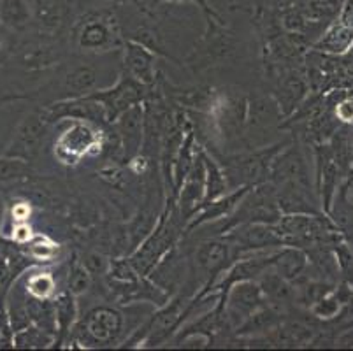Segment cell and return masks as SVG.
<instances>
[{
    "label": "cell",
    "mask_w": 353,
    "mask_h": 351,
    "mask_svg": "<svg viewBox=\"0 0 353 351\" xmlns=\"http://www.w3.org/2000/svg\"><path fill=\"white\" fill-rule=\"evenodd\" d=\"M130 317L117 305L97 304L78 318L70 332L69 344L81 348H111L123 344L130 336Z\"/></svg>",
    "instance_id": "3"
},
{
    "label": "cell",
    "mask_w": 353,
    "mask_h": 351,
    "mask_svg": "<svg viewBox=\"0 0 353 351\" xmlns=\"http://www.w3.org/2000/svg\"><path fill=\"white\" fill-rule=\"evenodd\" d=\"M50 127L51 123L46 120L43 108L41 106L35 108L34 111L25 114L23 120L18 123V127L12 132L11 139H9L4 151L0 154L34 163L35 160L39 159L41 151H43L44 139H46Z\"/></svg>",
    "instance_id": "8"
},
{
    "label": "cell",
    "mask_w": 353,
    "mask_h": 351,
    "mask_svg": "<svg viewBox=\"0 0 353 351\" xmlns=\"http://www.w3.org/2000/svg\"><path fill=\"white\" fill-rule=\"evenodd\" d=\"M336 202H343V204H346L348 208H353V162L352 166L348 167V170H346L345 178H343ZM336 202H334V204H336Z\"/></svg>",
    "instance_id": "33"
},
{
    "label": "cell",
    "mask_w": 353,
    "mask_h": 351,
    "mask_svg": "<svg viewBox=\"0 0 353 351\" xmlns=\"http://www.w3.org/2000/svg\"><path fill=\"white\" fill-rule=\"evenodd\" d=\"M288 313H283L281 309L274 308L271 304L262 305L256 309L255 313L250 314L239 327L234 330V337H259L264 334L271 332L272 328H276L281 323Z\"/></svg>",
    "instance_id": "21"
},
{
    "label": "cell",
    "mask_w": 353,
    "mask_h": 351,
    "mask_svg": "<svg viewBox=\"0 0 353 351\" xmlns=\"http://www.w3.org/2000/svg\"><path fill=\"white\" fill-rule=\"evenodd\" d=\"M0 234H2V212H0Z\"/></svg>",
    "instance_id": "41"
},
{
    "label": "cell",
    "mask_w": 353,
    "mask_h": 351,
    "mask_svg": "<svg viewBox=\"0 0 353 351\" xmlns=\"http://www.w3.org/2000/svg\"><path fill=\"white\" fill-rule=\"evenodd\" d=\"M12 234H11V241L18 246H23V244L30 243L34 239V228L28 225V221H20V223L12 225Z\"/></svg>",
    "instance_id": "34"
},
{
    "label": "cell",
    "mask_w": 353,
    "mask_h": 351,
    "mask_svg": "<svg viewBox=\"0 0 353 351\" xmlns=\"http://www.w3.org/2000/svg\"><path fill=\"white\" fill-rule=\"evenodd\" d=\"M21 278H23V286L30 297L48 301V299H53L57 295L59 283H57V278H54L51 270H27L25 274H21Z\"/></svg>",
    "instance_id": "24"
},
{
    "label": "cell",
    "mask_w": 353,
    "mask_h": 351,
    "mask_svg": "<svg viewBox=\"0 0 353 351\" xmlns=\"http://www.w3.org/2000/svg\"><path fill=\"white\" fill-rule=\"evenodd\" d=\"M336 19L346 25V27L353 28V0H343V6Z\"/></svg>",
    "instance_id": "37"
},
{
    "label": "cell",
    "mask_w": 353,
    "mask_h": 351,
    "mask_svg": "<svg viewBox=\"0 0 353 351\" xmlns=\"http://www.w3.org/2000/svg\"><path fill=\"white\" fill-rule=\"evenodd\" d=\"M353 46V28L346 27L341 21L334 19L332 23L322 32L313 43L311 50L319 51L325 57H345Z\"/></svg>",
    "instance_id": "18"
},
{
    "label": "cell",
    "mask_w": 353,
    "mask_h": 351,
    "mask_svg": "<svg viewBox=\"0 0 353 351\" xmlns=\"http://www.w3.org/2000/svg\"><path fill=\"white\" fill-rule=\"evenodd\" d=\"M165 2H172V4L192 2V4H197L199 8L202 9V12H204V16H206V18H214V19H218V21H223V18H221V16L218 14V12L214 11L210 4H208V0H152V2H150V6H148V9L152 11V9L159 8L160 4H165Z\"/></svg>",
    "instance_id": "32"
},
{
    "label": "cell",
    "mask_w": 353,
    "mask_h": 351,
    "mask_svg": "<svg viewBox=\"0 0 353 351\" xmlns=\"http://www.w3.org/2000/svg\"><path fill=\"white\" fill-rule=\"evenodd\" d=\"M225 309V314L229 318L230 325L236 330L250 314H253L256 309L268 304L262 290L256 281H241L236 283L232 288L227 292L225 299L220 302Z\"/></svg>",
    "instance_id": "12"
},
{
    "label": "cell",
    "mask_w": 353,
    "mask_h": 351,
    "mask_svg": "<svg viewBox=\"0 0 353 351\" xmlns=\"http://www.w3.org/2000/svg\"><path fill=\"white\" fill-rule=\"evenodd\" d=\"M353 286L345 281H339L330 292H327L323 297H320L314 304L310 305V314L323 323H332L339 318L343 308L348 302L350 294H352Z\"/></svg>",
    "instance_id": "20"
},
{
    "label": "cell",
    "mask_w": 353,
    "mask_h": 351,
    "mask_svg": "<svg viewBox=\"0 0 353 351\" xmlns=\"http://www.w3.org/2000/svg\"><path fill=\"white\" fill-rule=\"evenodd\" d=\"M311 159H313L314 192H316L322 211L330 217L345 172L334 159L329 143L313 144L311 146Z\"/></svg>",
    "instance_id": "10"
},
{
    "label": "cell",
    "mask_w": 353,
    "mask_h": 351,
    "mask_svg": "<svg viewBox=\"0 0 353 351\" xmlns=\"http://www.w3.org/2000/svg\"><path fill=\"white\" fill-rule=\"evenodd\" d=\"M79 260H81L83 265L90 270V274H92L94 281L97 278L99 279L105 278L109 269V262H111V260L105 259V257L102 255V253H99V251H88V253H85V257Z\"/></svg>",
    "instance_id": "30"
},
{
    "label": "cell",
    "mask_w": 353,
    "mask_h": 351,
    "mask_svg": "<svg viewBox=\"0 0 353 351\" xmlns=\"http://www.w3.org/2000/svg\"><path fill=\"white\" fill-rule=\"evenodd\" d=\"M54 344V334L48 332L44 328L30 323L27 327L12 332V348L20 350H43Z\"/></svg>",
    "instance_id": "25"
},
{
    "label": "cell",
    "mask_w": 353,
    "mask_h": 351,
    "mask_svg": "<svg viewBox=\"0 0 353 351\" xmlns=\"http://www.w3.org/2000/svg\"><path fill=\"white\" fill-rule=\"evenodd\" d=\"M252 186H241V188L230 190L229 193L221 195V197L214 199V201L204 202V204L199 205L197 211L194 212V217L188 220L187 227H185V232H190L194 228L202 227V225H210L214 223V221L225 220L234 212V209L237 208V204L241 202V199L245 197V193ZM183 232V234H185Z\"/></svg>",
    "instance_id": "15"
},
{
    "label": "cell",
    "mask_w": 353,
    "mask_h": 351,
    "mask_svg": "<svg viewBox=\"0 0 353 351\" xmlns=\"http://www.w3.org/2000/svg\"><path fill=\"white\" fill-rule=\"evenodd\" d=\"M54 320H57V336H54V346L69 343L70 332L79 318V308L76 297L69 290H63L53 297Z\"/></svg>",
    "instance_id": "19"
},
{
    "label": "cell",
    "mask_w": 353,
    "mask_h": 351,
    "mask_svg": "<svg viewBox=\"0 0 353 351\" xmlns=\"http://www.w3.org/2000/svg\"><path fill=\"white\" fill-rule=\"evenodd\" d=\"M113 2H118V4H134L141 12H143V14L153 16L152 11L148 9V6L143 4V0H113Z\"/></svg>",
    "instance_id": "38"
},
{
    "label": "cell",
    "mask_w": 353,
    "mask_h": 351,
    "mask_svg": "<svg viewBox=\"0 0 353 351\" xmlns=\"http://www.w3.org/2000/svg\"><path fill=\"white\" fill-rule=\"evenodd\" d=\"M262 294H264L268 304L281 309L283 313H292L297 305H295V290L290 281L281 278L276 270L269 267L264 274L256 279Z\"/></svg>",
    "instance_id": "17"
},
{
    "label": "cell",
    "mask_w": 353,
    "mask_h": 351,
    "mask_svg": "<svg viewBox=\"0 0 353 351\" xmlns=\"http://www.w3.org/2000/svg\"><path fill=\"white\" fill-rule=\"evenodd\" d=\"M285 116L271 93L248 95L245 121V146L256 150L272 144V137L281 132Z\"/></svg>",
    "instance_id": "6"
},
{
    "label": "cell",
    "mask_w": 353,
    "mask_h": 351,
    "mask_svg": "<svg viewBox=\"0 0 353 351\" xmlns=\"http://www.w3.org/2000/svg\"><path fill=\"white\" fill-rule=\"evenodd\" d=\"M307 265H310V259L306 251L295 246H281L276 251L271 269L287 281L295 283L306 274Z\"/></svg>",
    "instance_id": "22"
},
{
    "label": "cell",
    "mask_w": 353,
    "mask_h": 351,
    "mask_svg": "<svg viewBox=\"0 0 353 351\" xmlns=\"http://www.w3.org/2000/svg\"><path fill=\"white\" fill-rule=\"evenodd\" d=\"M237 50H239V41L227 27L225 21L206 18V30L183 60V66L197 76L213 67L230 62L232 58H236Z\"/></svg>",
    "instance_id": "5"
},
{
    "label": "cell",
    "mask_w": 353,
    "mask_h": 351,
    "mask_svg": "<svg viewBox=\"0 0 353 351\" xmlns=\"http://www.w3.org/2000/svg\"><path fill=\"white\" fill-rule=\"evenodd\" d=\"M0 308L4 309V299H2V290H0Z\"/></svg>",
    "instance_id": "40"
},
{
    "label": "cell",
    "mask_w": 353,
    "mask_h": 351,
    "mask_svg": "<svg viewBox=\"0 0 353 351\" xmlns=\"http://www.w3.org/2000/svg\"><path fill=\"white\" fill-rule=\"evenodd\" d=\"M125 43L120 19L113 11H86L74 19L69 32L70 53L86 57H104L120 51Z\"/></svg>",
    "instance_id": "1"
},
{
    "label": "cell",
    "mask_w": 353,
    "mask_h": 351,
    "mask_svg": "<svg viewBox=\"0 0 353 351\" xmlns=\"http://www.w3.org/2000/svg\"><path fill=\"white\" fill-rule=\"evenodd\" d=\"M221 237L236 244L245 253L262 250H280L281 246H285L276 225L260 223V221L236 225V227L229 228Z\"/></svg>",
    "instance_id": "11"
},
{
    "label": "cell",
    "mask_w": 353,
    "mask_h": 351,
    "mask_svg": "<svg viewBox=\"0 0 353 351\" xmlns=\"http://www.w3.org/2000/svg\"><path fill=\"white\" fill-rule=\"evenodd\" d=\"M92 285H94V278L90 274V270L83 265L78 257H74L72 262L69 263V269H67V290L78 299L88 294Z\"/></svg>",
    "instance_id": "28"
},
{
    "label": "cell",
    "mask_w": 353,
    "mask_h": 351,
    "mask_svg": "<svg viewBox=\"0 0 353 351\" xmlns=\"http://www.w3.org/2000/svg\"><path fill=\"white\" fill-rule=\"evenodd\" d=\"M153 88L155 86L141 85L139 81H136V79H132V77L127 76V74H123L120 70V76L117 77V81L113 85L95 90L88 97L102 106L108 121L113 123L121 112H125L127 109L132 108V106L143 104L148 97L152 95Z\"/></svg>",
    "instance_id": "9"
},
{
    "label": "cell",
    "mask_w": 353,
    "mask_h": 351,
    "mask_svg": "<svg viewBox=\"0 0 353 351\" xmlns=\"http://www.w3.org/2000/svg\"><path fill=\"white\" fill-rule=\"evenodd\" d=\"M121 53V72L139 81L141 85L155 86L159 79V67H157V57L153 51L144 48L143 44L125 39Z\"/></svg>",
    "instance_id": "13"
},
{
    "label": "cell",
    "mask_w": 353,
    "mask_h": 351,
    "mask_svg": "<svg viewBox=\"0 0 353 351\" xmlns=\"http://www.w3.org/2000/svg\"><path fill=\"white\" fill-rule=\"evenodd\" d=\"M11 217H12V223L28 221V218H30V205H28V202H18V204L12 205Z\"/></svg>",
    "instance_id": "36"
},
{
    "label": "cell",
    "mask_w": 353,
    "mask_h": 351,
    "mask_svg": "<svg viewBox=\"0 0 353 351\" xmlns=\"http://www.w3.org/2000/svg\"><path fill=\"white\" fill-rule=\"evenodd\" d=\"M65 127L54 139V157L63 166H76L86 154L101 153L104 148V130L88 121L63 120Z\"/></svg>",
    "instance_id": "7"
},
{
    "label": "cell",
    "mask_w": 353,
    "mask_h": 351,
    "mask_svg": "<svg viewBox=\"0 0 353 351\" xmlns=\"http://www.w3.org/2000/svg\"><path fill=\"white\" fill-rule=\"evenodd\" d=\"M34 178L37 172L32 163L0 154V183H25Z\"/></svg>",
    "instance_id": "26"
},
{
    "label": "cell",
    "mask_w": 353,
    "mask_h": 351,
    "mask_svg": "<svg viewBox=\"0 0 353 351\" xmlns=\"http://www.w3.org/2000/svg\"><path fill=\"white\" fill-rule=\"evenodd\" d=\"M95 57H86V54L70 53L69 60H63L57 69L54 76L50 83L43 86L39 92H34L35 99H43L44 95H51L50 102L69 101V99H78L94 93L95 90L105 88L104 70L95 66ZM46 104V106H48Z\"/></svg>",
    "instance_id": "2"
},
{
    "label": "cell",
    "mask_w": 353,
    "mask_h": 351,
    "mask_svg": "<svg viewBox=\"0 0 353 351\" xmlns=\"http://www.w3.org/2000/svg\"><path fill=\"white\" fill-rule=\"evenodd\" d=\"M113 128L120 139L123 160L130 162L141 153L144 141V106L137 104L121 112L113 121Z\"/></svg>",
    "instance_id": "14"
},
{
    "label": "cell",
    "mask_w": 353,
    "mask_h": 351,
    "mask_svg": "<svg viewBox=\"0 0 353 351\" xmlns=\"http://www.w3.org/2000/svg\"><path fill=\"white\" fill-rule=\"evenodd\" d=\"M290 141H278L271 146L256 148V150L246 148L232 153H218V151H210V153L218 160L225 172L229 188L236 190L241 186H255L269 181L272 160Z\"/></svg>",
    "instance_id": "4"
},
{
    "label": "cell",
    "mask_w": 353,
    "mask_h": 351,
    "mask_svg": "<svg viewBox=\"0 0 353 351\" xmlns=\"http://www.w3.org/2000/svg\"><path fill=\"white\" fill-rule=\"evenodd\" d=\"M334 257H336V262H338L339 269V278L341 281L348 283L353 286V250L346 239L338 241V243L332 244Z\"/></svg>",
    "instance_id": "29"
},
{
    "label": "cell",
    "mask_w": 353,
    "mask_h": 351,
    "mask_svg": "<svg viewBox=\"0 0 353 351\" xmlns=\"http://www.w3.org/2000/svg\"><path fill=\"white\" fill-rule=\"evenodd\" d=\"M350 328H353V318L352 320H348V321H345V323H341V325H336V330H350Z\"/></svg>",
    "instance_id": "39"
},
{
    "label": "cell",
    "mask_w": 353,
    "mask_h": 351,
    "mask_svg": "<svg viewBox=\"0 0 353 351\" xmlns=\"http://www.w3.org/2000/svg\"><path fill=\"white\" fill-rule=\"evenodd\" d=\"M16 46V35L0 25V69L9 62Z\"/></svg>",
    "instance_id": "31"
},
{
    "label": "cell",
    "mask_w": 353,
    "mask_h": 351,
    "mask_svg": "<svg viewBox=\"0 0 353 351\" xmlns=\"http://www.w3.org/2000/svg\"><path fill=\"white\" fill-rule=\"evenodd\" d=\"M202 151V162H204V172H206V190H204V202L214 201V199L225 195L230 192L229 183H227L225 172L221 169V166L218 163V160L214 159L213 154L206 150V148L201 146Z\"/></svg>",
    "instance_id": "23"
},
{
    "label": "cell",
    "mask_w": 353,
    "mask_h": 351,
    "mask_svg": "<svg viewBox=\"0 0 353 351\" xmlns=\"http://www.w3.org/2000/svg\"><path fill=\"white\" fill-rule=\"evenodd\" d=\"M16 101H34V93L14 92V90L0 88V108L6 104H11Z\"/></svg>",
    "instance_id": "35"
},
{
    "label": "cell",
    "mask_w": 353,
    "mask_h": 351,
    "mask_svg": "<svg viewBox=\"0 0 353 351\" xmlns=\"http://www.w3.org/2000/svg\"><path fill=\"white\" fill-rule=\"evenodd\" d=\"M20 250L35 263H51L59 257V244L46 236H34V239L20 246Z\"/></svg>",
    "instance_id": "27"
},
{
    "label": "cell",
    "mask_w": 353,
    "mask_h": 351,
    "mask_svg": "<svg viewBox=\"0 0 353 351\" xmlns=\"http://www.w3.org/2000/svg\"><path fill=\"white\" fill-rule=\"evenodd\" d=\"M0 25L16 37L34 30L35 0H0Z\"/></svg>",
    "instance_id": "16"
}]
</instances>
